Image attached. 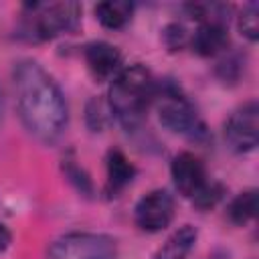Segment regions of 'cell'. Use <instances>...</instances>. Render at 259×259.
<instances>
[{
    "instance_id": "e0dca14e",
    "label": "cell",
    "mask_w": 259,
    "mask_h": 259,
    "mask_svg": "<svg viewBox=\"0 0 259 259\" xmlns=\"http://www.w3.org/2000/svg\"><path fill=\"white\" fill-rule=\"evenodd\" d=\"M63 172H65V176L71 180V184H73L81 194H85V196H91V194H93V182H91L89 174H87L75 160L65 158V160H63Z\"/></svg>"
},
{
    "instance_id": "8992f818",
    "label": "cell",
    "mask_w": 259,
    "mask_h": 259,
    "mask_svg": "<svg viewBox=\"0 0 259 259\" xmlns=\"http://www.w3.org/2000/svg\"><path fill=\"white\" fill-rule=\"evenodd\" d=\"M225 142L237 154H247L257 148L259 142V105L257 101H247L237 107L225 121L223 127Z\"/></svg>"
},
{
    "instance_id": "277c9868",
    "label": "cell",
    "mask_w": 259,
    "mask_h": 259,
    "mask_svg": "<svg viewBox=\"0 0 259 259\" xmlns=\"http://www.w3.org/2000/svg\"><path fill=\"white\" fill-rule=\"evenodd\" d=\"M154 101L158 105L160 123L166 130H170L172 134H180L192 142H204L208 138V130L198 117L194 105L180 93L174 83H158Z\"/></svg>"
},
{
    "instance_id": "d6986e66",
    "label": "cell",
    "mask_w": 259,
    "mask_h": 259,
    "mask_svg": "<svg viewBox=\"0 0 259 259\" xmlns=\"http://www.w3.org/2000/svg\"><path fill=\"white\" fill-rule=\"evenodd\" d=\"M241 71H243V61H241L239 55L227 57V59L221 61L219 67H217V73H219V77H221L223 81H235V79L241 75Z\"/></svg>"
},
{
    "instance_id": "2e32d148",
    "label": "cell",
    "mask_w": 259,
    "mask_h": 259,
    "mask_svg": "<svg viewBox=\"0 0 259 259\" xmlns=\"http://www.w3.org/2000/svg\"><path fill=\"white\" fill-rule=\"evenodd\" d=\"M237 24L245 38L257 40L259 38V4L257 2L245 4L241 14L237 16Z\"/></svg>"
},
{
    "instance_id": "9a60e30c",
    "label": "cell",
    "mask_w": 259,
    "mask_h": 259,
    "mask_svg": "<svg viewBox=\"0 0 259 259\" xmlns=\"http://www.w3.org/2000/svg\"><path fill=\"white\" fill-rule=\"evenodd\" d=\"M111 111H109V105L107 101H103L101 97H91L87 101V107H85V121L89 125L91 132H101L109 119Z\"/></svg>"
},
{
    "instance_id": "52a82bcc",
    "label": "cell",
    "mask_w": 259,
    "mask_h": 259,
    "mask_svg": "<svg viewBox=\"0 0 259 259\" xmlns=\"http://www.w3.org/2000/svg\"><path fill=\"white\" fill-rule=\"evenodd\" d=\"M136 225L142 231L158 233L166 229L174 219V198L166 190H152L144 194L134 208Z\"/></svg>"
},
{
    "instance_id": "7a4b0ae2",
    "label": "cell",
    "mask_w": 259,
    "mask_h": 259,
    "mask_svg": "<svg viewBox=\"0 0 259 259\" xmlns=\"http://www.w3.org/2000/svg\"><path fill=\"white\" fill-rule=\"evenodd\" d=\"M158 81L144 65L136 63L123 67L111 81L107 105L111 115L125 127L136 130L142 125L148 107L154 103Z\"/></svg>"
},
{
    "instance_id": "8fae6325",
    "label": "cell",
    "mask_w": 259,
    "mask_h": 259,
    "mask_svg": "<svg viewBox=\"0 0 259 259\" xmlns=\"http://www.w3.org/2000/svg\"><path fill=\"white\" fill-rule=\"evenodd\" d=\"M105 170H107V180H105V194L109 198L119 196L121 190L134 180L136 176V168L134 164L127 160V156L117 150L111 148L105 156Z\"/></svg>"
},
{
    "instance_id": "ac0fdd59",
    "label": "cell",
    "mask_w": 259,
    "mask_h": 259,
    "mask_svg": "<svg viewBox=\"0 0 259 259\" xmlns=\"http://www.w3.org/2000/svg\"><path fill=\"white\" fill-rule=\"evenodd\" d=\"M223 194H225L223 184H219V182H208V180H206V184L192 196V202H194L196 208L208 210V208H212V206L223 198Z\"/></svg>"
},
{
    "instance_id": "7402d4cb",
    "label": "cell",
    "mask_w": 259,
    "mask_h": 259,
    "mask_svg": "<svg viewBox=\"0 0 259 259\" xmlns=\"http://www.w3.org/2000/svg\"><path fill=\"white\" fill-rule=\"evenodd\" d=\"M2 117H4V101H2V91H0V125H2Z\"/></svg>"
},
{
    "instance_id": "ba28073f",
    "label": "cell",
    "mask_w": 259,
    "mask_h": 259,
    "mask_svg": "<svg viewBox=\"0 0 259 259\" xmlns=\"http://www.w3.org/2000/svg\"><path fill=\"white\" fill-rule=\"evenodd\" d=\"M170 174L174 180L176 190L186 196L192 198L204 184H206V170L204 164L198 156L190 154V152H180L172 164H170Z\"/></svg>"
},
{
    "instance_id": "4fadbf2b",
    "label": "cell",
    "mask_w": 259,
    "mask_h": 259,
    "mask_svg": "<svg viewBox=\"0 0 259 259\" xmlns=\"http://www.w3.org/2000/svg\"><path fill=\"white\" fill-rule=\"evenodd\" d=\"M132 14H134V4L125 0H107L95 6V18L99 20L101 26L109 30L123 28L132 20Z\"/></svg>"
},
{
    "instance_id": "44dd1931",
    "label": "cell",
    "mask_w": 259,
    "mask_h": 259,
    "mask_svg": "<svg viewBox=\"0 0 259 259\" xmlns=\"http://www.w3.org/2000/svg\"><path fill=\"white\" fill-rule=\"evenodd\" d=\"M10 243H12V233L8 231L6 225L0 223V253H4L10 247Z\"/></svg>"
},
{
    "instance_id": "3957f363",
    "label": "cell",
    "mask_w": 259,
    "mask_h": 259,
    "mask_svg": "<svg viewBox=\"0 0 259 259\" xmlns=\"http://www.w3.org/2000/svg\"><path fill=\"white\" fill-rule=\"evenodd\" d=\"M79 2H32L22 6L20 36L28 42H42L77 30L81 22Z\"/></svg>"
},
{
    "instance_id": "9c48e42d",
    "label": "cell",
    "mask_w": 259,
    "mask_h": 259,
    "mask_svg": "<svg viewBox=\"0 0 259 259\" xmlns=\"http://www.w3.org/2000/svg\"><path fill=\"white\" fill-rule=\"evenodd\" d=\"M83 55L91 75L97 81H107L121 71V53L117 51V47L109 42H103V40L91 42L85 47Z\"/></svg>"
},
{
    "instance_id": "30bf717a",
    "label": "cell",
    "mask_w": 259,
    "mask_h": 259,
    "mask_svg": "<svg viewBox=\"0 0 259 259\" xmlns=\"http://www.w3.org/2000/svg\"><path fill=\"white\" fill-rule=\"evenodd\" d=\"M190 45H192V51L198 53L200 57H214L223 53L229 45L227 22H219V20L200 22L190 38Z\"/></svg>"
},
{
    "instance_id": "6da1fadb",
    "label": "cell",
    "mask_w": 259,
    "mask_h": 259,
    "mask_svg": "<svg viewBox=\"0 0 259 259\" xmlns=\"http://www.w3.org/2000/svg\"><path fill=\"white\" fill-rule=\"evenodd\" d=\"M16 107L26 132L40 144H55L67 130L69 107L55 79L32 59L14 65Z\"/></svg>"
},
{
    "instance_id": "5bb4252c",
    "label": "cell",
    "mask_w": 259,
    "mask_h": 259,
    "mask_svg": "<svg viewBox=\"0 0 259 259\" xmlns=\"http://www.w3.org/2000/svg\"><path fill=\"white\" fill-rule=\"evenodd\" d=\"M255 214H257V190H245L237 194L227 208V217L233 225H247L249 221L255 219Z\"/></svg>"
},
{
    "instance_id": "ffe728a7",
    "label": "cell",
    "mask_w": 259,
    "mask_h": 259,
    "mask_svg": "<svg viewBox=\"0 0 259 259\" xmlns=\"http://www.w3.org/2000/svg\"><path fill=\"white\" fill-rule=\"evenodd\" d=\"M188 36H186V30L182 24L174 22V24H168L164 28V42L168 45L170 51H176V49H182L186 45Z\"/></svg>"
},
{
    "instance_id": "7c38bea8",
    "label": "cell",
    "mask_w": 259,
    "mask_h": 259,
    "mask_svg": "<svg viewBox=\"0 0 259 259\" xmlns=\"http://www.w3.org/2000/svg\"><path fill=\"white\" fill-rule=\"evenodd\" d=\"M196 239H198V231L192 225H182L154 253V259H186V255L192 251Z\"/></svg>"
},
{
    "instance_id": "5b68a950",
    "label": "cell",
    "mask_w": 259,
    "mask_h": 259,
    "mask_svg": "<svg viewBox=\"0 0 259 259\" xmlns=\"http://www.w3.org/2000/svg\"><path fill=\"white\" fill-rule=\"evenodd\" d=\"M117 241L103 233L75 231L55 239L47 249V259H115Z\"/></svg>"
}]
</instances>
